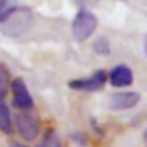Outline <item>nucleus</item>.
I'll list each match as a JSON object with an SVG mask.
<instances>
[{
	"label": "nucleus",
	"mask_w": 147,
	"mask_h": 147,
	"mask_svg": "<svg viewBox=\"0 0 147 147\" xmlns=\"http://www.w3.org/2000/svg\"><path fill=\"white\" fill-rule=\"evenodd\" d=\"M97 16L90 11H78L75 14V18H73V23H71V33H73V38H75L76 42H87L94 31L97 30Z\"/></svg>",
	"instance_id": "f257e3e1"
},
{
	"label": "nucleus",
	"mask_w": 147,
	"mask_h": 147,
	"mask_svg": "<svg viewBox=\"0 0 147 147\" xmlns=\"http://www.w3.org/2000/svg\"><path fill=\"white\" fill-rule=\"evenodd\" d=\"M2 24V31L7 36H21L24 35L31 24H33V12L30 9H16L5 21L0 23Z\"/></svg>",
	"instance_id": "f03ea898"
},
{
	"label": "nucleus",
	"mask_w": 147,
	"mask_h": 147,
	"mask_svg": "<svg viewBox=\"0 0 147 147\" xmlns=\"http://www.w3.org/2000/svg\"><path fill=\"white\" fill-rule=\"evenodd\" d=\"M106 83H107V71L97 69L87 78L71 80L67 83V87L71 90H80V92H99L106 87Z\"/></svg>",
	"instance_id": "7ed1b4c3"
},
{
	"label": "nucleus",
	"mask_w": 147,
	"mask_h": 147,
	"mask_svg": "<svg viewBox=\"0 0 147 147\" xmlns=\"http://www.w3.org/2000/svg\"><path fill=\"white\" fill-rule=\"evenodd\" d=\"M16 128H18V133L23 137V140L33 142V140H36V137L40 133V121L36 116H33L26 111H21L19 114H16Z\"/></svg>",
	"instance_id": "20e7f679"
},
{
	"label": "nucleus",
	"mask_w": 147,
	"mask_h": 147,
	"mask_svg": "<svg viewBox=\"0 0 147 147\" xmlns=\"http://www.w3.org/2000/svg\"><path fill=\"white\" fill-rule=\"evenodd\" d=\"M11 92H12V104L16 109L19 111H31L35 107V102H33V97L24 83L23 78H14L11 82Z\"/></svg>",
	"instance_id": "39448f33"
},
{
	"label": "nucleus",
	"mask_w": 147,
	"mask_h": 147,
	"mask_svg": "<svg viewBox=\"0 0 147 147\" xmlns=\"http://www.w3.org/2000/svg\"><path fill=\"white\" fill-rule=\"evenodd\" d=\"M142 100L138 92H116L109 97V109L111 111H128L133 109Z\"/></svg>",
	"instance_id": "423d86ee"
},
{
	"label": "nucleus",
	"mask_w": 147,
	"mask_h": 147,
	"mask_svg": "<svg viewBox=\"0 0 147 147\" xmlns=\"http://www.w3.org/2000/svg\"><path fill=\"white\" fill-rule=\"evenodd\" d=\"M107 82L116 87V88H123V87H130L133 83V73L128 66L125 64H118L114 66L111 71H107Z\"/></svg>",
	"instance_id": "0eeeda50"
},
{
	"label": "nucleus",
	"mask_w": 147,
	"mask_h": 147,
	"mask_svg": "<svg viewBox=\"0 0 147 147\" xmlns=\"http://www.w3.org/2000/svg\"><path fill=\"white\" fill-rule=\"evenodd\" d=\"M0 131H4V133L12 131L11 111H9V106L5 102V97H2V95H0Z\"/></svg>",
	"instance_id": "6e6552de"
},
{
	"label": "nucleus",
	"mask_w": 147,
	"mask_h": 147,
	"mask_svg": "<svg viewBox=\"0 0 147 147\" xmlns=\"http://www.w3.org/2000/svg\"><path fill=\"white\" fill-rule=\"evenodd\" d=\"M36 147H62V142H61V137H59L57 130L55 128H47Z\"/></svg>",
	"instance_id": "1a4fd4ad"
},
{
	"label": "nucleus",
	"mask_w": 147,
	"mask_h": 147,
	"mask_svg": "<svg viewBox=\"0 0 147 147\" xmlns=\"http://www.w3.org/2000/svg\"><path fill=\"white\" fill-rule=\"evenodd\" d=\"M18 9V0H0V23L5 21Z\"/></svg>",
	"instance_id": "9d476101"
},
{
	"label": "nucleus",
	"mask_w": 147,
	"mask_h": 147,
	"mask_svg": "<svg viewBox=\"0 0 147 147\" xmlns=\"http://www.w3.org/2000/svg\"><path fill=\"white\" fill-rule=\"evenodd\" d=\"M9 85H11V73L4 64H0V95L2 97L7 95Z\"/></svg>",
	"instance_id": "9b49d317"
},
{
	"label": "nucleus",
	"mask_w": 147,
	"mask_h": 147,
	"mask_svg": "<svg viewBox=\"0 0 147 147\" xmlns=\"http://www.w3.org/2000/svg\"><path fill=\"white\" fill-rule=\"evenodd\" d=\"M92 49H94V52L99 54V55H109V52H111V45H109V40H107L106 36H99V38L94 42Z\"/></svg>",
	"instance_id": "f8f14e48"
},
{
	"label": "nucleus",
	"mask_w": 147,
	"mask_h": 147,
	"mask_svg": "<svg viewBox=\"0 0 147 147\" xmlns=\"http://www.w3.org/2000/svg\"><path fill=\"white\" fill-rule=\"evenodd\" d=\"M71 140L75 142V144H80V145H87V137L83 133H73Z\"/></svg>",
	"instance_id": "ddd939ff"
},
{
	"label": "nucleus",
	"mask_w": 147,
	"mask_h": 147,
	"mask_svg": "<svg viewBox=\"0 0 147 147\" xmlns=\"http://www.w3.org/2000/svg\"><path fill=\"white\" fill-rule=\"evenodd\" d=\"M75 4H78V5H87V4H90V2H97V0H73Z\"/></svg>",
	"instance_id": "4468645a"
},
{
	"label": "nucleus",
	"mask_w": 147,
	"mask_h": 147,
	"mask_svg": "<svg viewBox=\"0 0 147 147\" xmlns=\"http://www.w3.org/2000/svg\"><path fill=\"white\" fill-rule=\"evenodd\" d=\"M11 147H24V145H21V144H12Z\"/></svg>",
	"instance_id": "2eb2a0df"
}]
</instances>
